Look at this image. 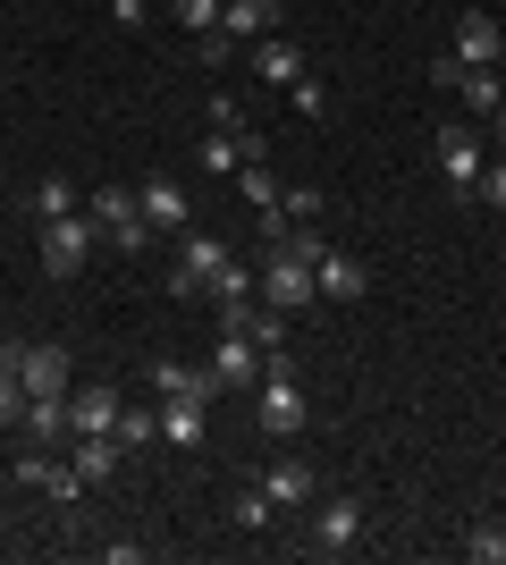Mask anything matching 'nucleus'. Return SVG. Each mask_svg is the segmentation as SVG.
I'll list each match as a JSON object with an SVG mask.
<instances>
[{
    "instance_id": "a211bd4d",
    "label": "nucleus",
    "mask_w": 506,
    "mask_h": 565,
    "mask_svg": "<svg viewBox=\"0 0 506 565\" xmlns=\"http://www.w3.org/2000/svg\"><path fill=\"white\" fill-rule=\"evenodd\" d=\"M161 439L169 448H203V397H161Z\"/></svg>"
},
{
    "instance_id": "a878e982",
    "label": "nucleus",
    "mask_w": 506,
    "mask_h": 565,
    "mask_svg": "<svg viewBox=\"0 0 506 565\" xmlns=\"http://www.w3.org/2000/svg\"><path fill=\"white\" fill-rule=\"evenodd\" d=\"M464 557L473 565H506V523H473V532H464Z\"/></svg>"
},
{
    "instance_id": "c9c22d12",
    "label": "nucleus",
    "mask_w": 506,
    "mask_h": 565,
    "mask_svg": "<svg viewBox=\"0 0 506 565\" xmlns=\"http://www.w3.org/2000/svg\"><path fill=\"white\" fill-rule=\"evenodd\" d=\"M489 127H498V143H506V110H498V118H489Z\"/></svg>"
},
{
    "instance_id": "f3484780",
    "label": "nucleus",
    "mask_w": 506,
    "mask_h": 565,
    "mask_svg": "<svg viewBox=\"0 0 506 565\" xmlns=\"http://www.w3.org/2000/svg\"><path fill=\"white\" fill-rule=\"evenodd\" d=\"M85 481H110L119 472V430H76V456H68Z\"/></svg>"
},
{
    "instance_id": "9d476101",
    "label": "nucleus",
    "mask_w": 506,
    "mask_h": 565,
    "mask_svg": "<svg viewBox=\"0 0 506 565\" xmlns=\"http://www.w3.org/2000/svg\"><path fill=\"white\" fill-rule=\"evenodd\" d=\"M439 178H448L456 194L482 178V136H473V127H439Z\"/></svg>"
},
{
    "instance_id": "0eeeda50",
    "label": "nucleus",
    "mask_w": 506,
    "mask_h": 565,
    "mask_svg": "<svg viewBox=\"0 0 506 565\" xmlns=\"http://www.w3.org/2000/svg\"><path fill=\"white\" fill-rule=\"evenodd\" d=\"M18 380H25V397H68L76 388V372H68L60 347H18Z\"/></svg>"
},
{
    "instance_id": "2eb2a0df",
    "label": "nucleus",
    "mask_w": 506,
    "mask_h": 565,
    "mask_svg": "<svg viewBox=\"0 0 506 565\" xmlns=\"http://www.w3.org/2000/svg\"><path fill=\"white\" fill-rule=\"evenodd\" d=\"M25 439H34V448H60V439H76L68 430V397H25Z\"/></svg>"
},
{
    "instance_id": "423d86ee",
    "label": "nucleus",
    "mask_w": 506,
    "mask_h": 565,
    "mask_svg": "<svg viewBox=\"0 0 506 565\" xmlns=\"http://www.w3.org/2000/svg\"><path fill=\"white\" fill-rule=\"evenodd\" d=\"M144 380H152V397H203V405L219 397V380H212V363H203V372H194V363H177V354H152V363H144Z\"/></svg>"
},
{
    "instance_id": "4468645a",
    "label": "nucleus",
    "mask_w": 506,
    "mask_h": 565,
    "mask_svg": "<svg viewBox=\"0 0 506 565\" xmlns=\"http://www.w3.org/2000/svg\"><path fill=\"white\" fill-rule=\"evenodd\" d=\"M262 490H270V507H313V465H304V456H279V465L262 472Z\"/></svg>"
},
{
    "instance_id": "e433bc0d",
    "label": "nucleus",
    "mask_w": 506,
    "mask_h": 565,
    "mask_svg": "<svg viewBox=\"0 0 506 565\" xmlns=\"http://www.w3.org/2000/svg\"><path fill=\"white\" fill-rule=\"evenodd\" d=\"M101 9H110V0H101Z\"/></svg>"
},
{
    "instance_id": "7ed1b4c3",
    "label": "nucleus",
    "mask_w": 506,
    "mask_h": 565,
    "mask_svg": "<svg viewBox=\"0 0 506 565\" xmlns=\"http://www.w3.org/2000/svg\"><path fill=\"white\" fill-rule=\"evenodd\" d=\"M219 262H228V245H219V236H203V228H186V236H177V270H169V296H203Z\"/></svg>"
},
{
    "instance_id": "f704fd0d",
    "label": "nucleus",
    "mask_w": 506,
    "mask_h": 565,
    "mask_svg": "<svg viewBox=\"0 0 506 565\" xmlns=\"http://www.w3.org/2000/svg\"><path fill=\"white\" fill-rule=\"evenodd\" d=\"M0 372H18V338H0Z\"/></svg>"
},
{
    "instance_id": "dca6fc26",
    "label": "nucleus",
    "mask_w": 506,
    "mask_h": 565,
    "mask_svg": "<svg viewBox=\"0 0 506 565\" xmlns=\"http://www.w3.org/2000/svg\"><path fill=\"white\" fill-rule=\"evenodd\" d=\"M254 76H262V85H295V76H304V51H295L288 34H262V43H254Z\"/></svg>"
},
{
    "instance_id": "c85d7f7f",
    "label": "nucleus",
    "mask_w": 506,
    "mask_h": 565,
    "mask_svg": "<svg viewBox=\"0 0 506 565\" xmlns=\"http://www.w3.org/2000/svg\"><path fill=\"white\" fill-rule=\"evenodd\" d=\"M18 423H25V380L0 372V430H18Z\"/></svg>"
},
{
    "instance_id": "1a4fd4ad",
    "label": "nucleus",
    "mask_w": 506,
    "mask_h": 565,
    "mask_svg": "<svg viewBox=\"0 0 506 565\" xmlns=\"http://www.w3.org/2000/svg\"><path fill=\"white\" fill-rule=\"evenodd\" d=\"M136 212L161 236H186V186H177V178H144V186H136Z\"/></svg>"
},
{
    "instance_id": "72a5a7b5",
    "label": "nucleus",
    "mask_w": 506,
    "mask_h": 565,
    "mask_svg": "<svg viewBox=\"0 0 506 565\" xmlns=\"http://www.w3.org/2000/svg\"><path fill=\"white\" fill-rule=\"evenodd\" d=\"M94 557H101V565H144V557H152V548H144V541H101V548H94Z\"/></svg>"
},
{
    "instance_id": "f257e3e1",
    "label": "nucleus",
    "mask_w": 506,
    "mask_h": 565,
    "mask_svg": "<svg viewBox=\"0 0 506 565\" xmlns=\"http://www.w3.org/2000/svg\"><path fill=\"white\" fill-rule=\"evenodd\" d=\"M34 245H43V270H51V279H76V270L94 262L101 228L85 212H60V220H34Z\"/></svg>"
},
{
    "instance_id": "f03ea898",
    "label": "nucleus",
    "mask_w": 506,
    "mask_h": 565,
    "mask_svg": "<svg viewBox=\"0 0 506 565\" xmlns=\"http://www.w3.org/2000/svg\"><path fill=\"white\" fill-rule=\"evenodd\" d=\"M254 423H262L270 439H295V430H304V388H295V372H262V397H254Z\"/></svg>"
},
{
    "instance_id": "aec40b11",
    "label": "nucleus",
    "mask_w": 506,
    "mask_h": 565,
    "mask_svg": "<svg viewBox=\"0 0 506 565\" xmlns=\"http://www.w3.org/2000/svg\"><path fill=\"white\" fill-rule=\"evenodd\" d=\"M25 212H34V220H60V212H85V194L51 169V178H34V186H25Z\"/></svg>"
},
{
    "instance_id": "6e6552de",
    "label": "nucleus",
    "mask_w": 506,
    "mask_h": 565,
    "mask_svg": "<svg viewBox=\"0 0 506 565\" xmlns=\"http://www.w3.org/2000/svg\"><path fill=\"white\" fill-rule=\"evenodd\" d=\"M363 523H372V507H363V498H330V507H321V523H313V541L330 548V557H346V548L363 541Z\"/></svg>"
},
{
    "instance_id": "393cba45",
    "label": "nucleus",
    "mask_w": 506,
    "mask_h": 565,
    "mask_svg": "<svg viewBox=\"0 0 506 565\" xmlns=\"http://www.w3.org/2000/svg\"><path fill=\"white\" fill-rule=\"evenodd\" d=\"M228 515H237L245 532H270V515H279V507H270V490L254 481V490H237V498H228Z\"/></svg>"
},
{
    "instance_id": "4be33fe9",
    "label": "nucleus",
    "mask_w": 506,
    "mask_h": 565,
    "mask_svg": "<svg viewBox=\"0 0 506 565\" xmlns=\"http://www.w3.org/2000/svg\"><path fill=\"white\" fill-rule=\"evenodd\" d=\"M456 94H464V110H473V118H498V110H506L498 68H464V76H456Z\"/></svg>"
},
{
    "instance_id": "2f4dec72",
    "label": "nucleus",
    "mask_w": 506,
    "mask_h": 565,
    "mask_svg": "<svg viewBox=\"0 0 506 565\" xmlns=\"http://www.w3.org/2000/svg\"><path fill=\"white\" fill-rule=\"evenodd\" d=\"M473 194H482L489 212H506V161H482V178H473Z\"/></svg>"
},
{
    "instance_id": "6ab92c4d",
    "label": "nucleus",
    "mask_w": 506,
    "mask_h": 565,
    "mask_svg": "<svg viewBox=\"0 0 506 565\" xmlns=\"http://www.w3.org/2000/svg\"><path fill=\"white\" fill-rule=\"evenodd\" d=\"M203 296H212V305H254V296H262V270H245V262L228 254V262L212 270V287H203Z\"/></svg>"
},
{
    "instance_id": "cd10ccee",
    "label": "nucleus",
    "mask_w": 506,
    "mask_h": 565,
    "mask_svg": "<svg viewBox=\"0 0 506 565\" xmlns=\"http://www.w3.org/2000/svg\"><path fill=\"white\" fill-rule=\"evenodd\" d=\"M110 245H119V254H127V262H144V254H152V245H161V228H152V220H144V212H136V220H127V228H110Z\"/></svg>"
},
{
    "instance_id": "5701e85b",
    "label": "nucleus",
    "mask_w": 506,
    "mask_h": 565,
    "mask_svg": "<svg viewBox=\"0 0 506 565\" xmlns=\"http://www.w3.org/2000/svg\"><path fill=\"white\" fill-rule=\"evenodd\" d=\"M237 194L254 203V212H279V194H288V186H279V169H270V161H245L237 169Z\"/></svg>"
},
{
    "instance_id": "f8f14e48",
    "label": "nucleus",
    "mask_w": 506,
    "mask_h": 565,
    "mask_svg": "<svg viewBox=\"0 0 506 565\" xmlns=\"http://www.w3.org/2000/svg\"><path fill=\"white\" fill-rule=\"evenodd\" d=\"M219 34H228V43H262V34H279V0H228V9H219Z\"/></svg>"
},
{
    "instance_id": "412c9836",
    "label": "nucleus",
    "mask_w": 506,
    "mask_h": 565,
    "mask_svg": "<svg viewBox=\"0 0 506 565\" xmlns=\"http://www.w3.org/2000/svg\"><path fill=\"white\" fill-rule=\"evenodd\" d=\"M85 220H94L101 236L127 228V220H136V186H94V194H85Z\"/></svg>"
},
{
    "instance_id": "9b49d317",
    "label": "nucleus",
    "mask_w": 506,
    "mask_h": 565,
    "mask_svg": "<svg viewBox=\"0 0 506 565\" xmlns=\"http://www.w3.org/2000/svg\"><path fill=\"white\" fill-rule=\"evenodd\" d=\"M254 372H262V347H254V338H237V330H219L212 380H219V388H254Z\"/></svg>"
},
{
    "instance_id": "7c9ffc66",
    "label": "nucleus",
    "mask_w": 506,
    "mask_h": 565,
    "mask_svg": "<svg viewBox=\"0 0 506 565\" xmlns=\"http://www.w3.org/2000/svg\"><path fill=\"white\" fill-rule=\"evenodd\" d=\"M212 127H219V136H245L254 118H245V102H237V94H212Z\"/></svg>"
},
{
    "instance_id": "ddd939ff",
    "label": "nucleus",
    "mask_w": 506,
    "mask_h": 565,
    "mask_svg": "<svg viewBox=\"0 0 506 565\" xmlns=\"http://www.w3.org/2000/svg\"><path fill=\"white\" fill-rule=\"evenodd\" d=\"M119 388H68V430H119Z\"/></svg>"
},
{
    "instance_id": "39448f33",
    "label": "nucleus",
    "mask_w": 506,
    "mask_h": 565,
    "mask_svg": "<svg viewBox=\"0 0 506 565\" xmlns=\"http://www.w3.org/2000/svg\"><path fill=\"white\" fill-rule=\"evenodd\" d=\"M313 287H321V305H363V296H372V270H363L355 254L321 245V262H313Z\"/></svg>"
},
{
    "instance_id": "473e14b6",
    "label": "nucleus",
    "mask_w": 506,
    "mask_h": 565,
    "mask_svg": "<svg viewBox=\"0 0 506 565\" xmlns=\"http://www.w3.org/2000/svg\"><path fill=\"white\" fill-rule=\"evenodd\" d=\"M194 60H203V68H228V60H237V43H228V34H194Z\"/></svg>"
},
{
    "instance_id": "b1692460",
    "label": "nucleus",
    "mask_w": 506,
    "mask_h": 565,
    "mask_svg": "<svg viewBox=\"0 0 506 565\" xmlns=\"http://www.w3.org/2000/svg\"><path fill=\"white\" fill-rule=\"evenodd\" d=\"M161 439V405H119V448H152Z\"/></svg>"
},
{
    "instance_id": "c756f323",
    "label": "nucleus",
    "mask_w": 506,
    "mask_h": 565,
    "mask_svg": "<svg viewBox=\"0 0 506 565\" xmlns=\"http://www.w3.org/2000/svg\"><path fill=\"white\" fill-rule=\"evenodd\" d=\"M288 102H295L304 118H321V110H330V85H321V76H295V85H288Z\"/></svg>"
},
{
    "instance_id": "20e7f679",
    "label": "nucleus",
    "mask_w": 506,
    "mask_h": 565,
    "mask_svg": "<svg viewBox=\"0 0 506 565\" xmlns=\"http://www.w3.org/2000/svg\"><path fill=\"white\" fill-rule=\"evenodd\" d=\"M448 60H456V68H498V60H506V25L489 18V9H464V18H456V51H448Z\"/></svg>"
},
{
    "instance_id": "bb28decb",
    "label": "nucleus",
    "mask_w": 506,
    "mask_h": 565,
    "mask_svg": "<svg viewBox=\"0 0 506 565\" xmlns=\"http://www.w3.org/2000/svg\"><path fill=\"white\" fill-rule=\"evenodd\" d=\"M219 9L228 0H169V18L186 25V34H219Z\"/></svg>"
}]
</instances>
